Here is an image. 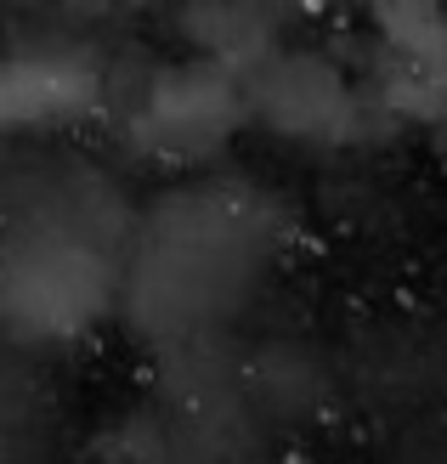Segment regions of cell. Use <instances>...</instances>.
I'll return each mask as SVG.
<instances>
[{
    "label": "cell",
    "instance_id": "cell-3",
    "mask_svg": "<svg viewBox=\"0 0 447 464\" xmlns=\"http://www.w3.org/2000/svg\"><path fill=\"white\" fill-rule=\"evenodd\" d=\"M244 125H249L244 74L209 57H181L153 68L125 102V142L159 170L209 165Z\"/></svg>",
    "mask_w": 447,
    "mask_h": 464
},
{
    "label": "cell",
    "instance_id": "cell-1",
    "mask_svg": "<svg viewBox=\"0 0 447 464\" xmlns=\"http://www.w3.org/2000/svg\"><path fill=\"white\" fill-rule=\"evenodd\" d=\"M277 238L284 216L249 181H181L131 221L113 317L148 345H193L261 289Z\"/></svg>",
    "mask_w": 447,
    "mask_h": 464
},
{
    "label": "cell",
    "instance_id": "cell-7",
    "mask_svg": "<svg viewBox=\"0 0 447 464\" xmlns=\"http://www.w3.org/2000/svg\"><path fill=\"white\" fill-rule=\"evenodd\" d=\"M193 57H209L232 74H255L272 52H284V17L267 6H199L181 17Z\"/></svg>",
    "mask_w": 447,
    "mask_h": 464
},
{
    "label": "cell",
    "instance_id": "cell-4",
    "mask_svg": "<svg viewBox=\"0 0 447 464\" xmlns=\"http://www.w3.org/2000/svg\"><path fill=\"white\" fill-rule=\"evenodd\" d=\"M244 97H249V120L267 136L300 142V148L363 142L374 113H380L374 91L351 80L345 63H335L328 52H312V45H284V52H272L244 80Z\"/></svg>",
    "mask_w": 447,
    "mask_h": 464
},
{
    "label": "cell",
    "instance_id": "cell-2",
    "mask_svg": "<svg viewBox=\"0 0 447 464\" xmlns=\"http://www.w3.org/2000/svg\"><path fill=\"white\" fill-rule=\"evenodd\" d=\"M131 221L91 176L23 221L0 249V329L23 345H74L120 306Z\"/></svg>",
    "mask_w": 447,
    "mask_h": 464
},
{
    "label": "cell",
    "instance_id": "cell-5",
    "mask_svg": "<svg viewBox=\"0 0 447 464\" xmlns=\"http://www.w3.org/2000/svg\"><path fill=\"white\" fill-rule=\"evenodd\" d=\"M374 23L368 91L380 113L408 125H447V12L442 6H380Z\"/></svg>",
    "mask_w": 447,
    "mask_h": 464
},
{
    "label": "cell",
    "instance_id": "cell-6",
    "mask_svg": "<svg viewBox=\"0 0 447 464\" xmlns=\"http://www.w3.org/2000/svg\"><path fill=\"white\" fill-rule=\"evenodd\" d=\"M102 102V68L80 52H0V136L80 125Z\"/></svg>",
    "mask_w": 447,
    "mask_h": 464
}]
</instances>
